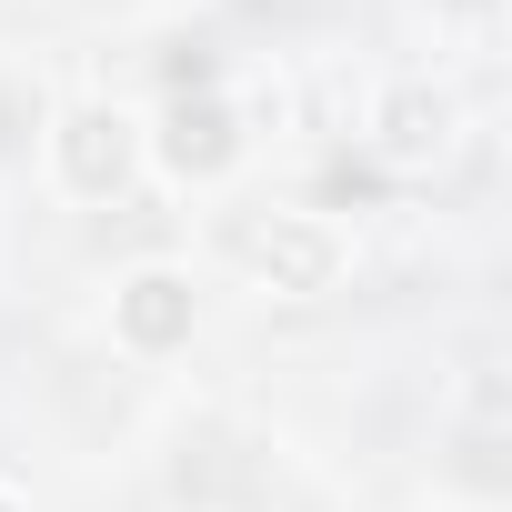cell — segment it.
I'll return each mask as SVG.
<instances>
[{"label": "cell", "instance_id": "cell-1", "mask_svg": "<svg viewBox=\"0 0 512 512\" xmlns=\"http://www.w3.org/2000/svg\"><path fill=\"white\" fill-rule=\"evenodd\" d=\"M231 262H241L251 292H272V302H322L352 251H342V231L322 211H241L231 221Z\"/></svg>", "mask_w": 512, "mask_h": 512}, {"label": "cell", "instance_id": "cell-2", "mask_svg": "<svg viewBox=\"0 0 512 512\" xmlns=\"http://www.w3.org/2000/svg\"><path fill=\"white\" fill-rule=\"evenodd\" d=\"M141 161H151L171 191H221V181L251 161V131H241V111H231L221 81H211V91H171L161 121L141 131Z\"/></svg>", "mask_w": 512, "mask_h": 512}, {"label": "cell", "instance_id": "cell-3", "mask_svg": "<svg viewBox=\"0 0 512 512\" xmlns=\"http://www.w3.org/2000/svg\"><path fill=\"white\" fill-rule=\"evenodd\" d=\"M41 141H51V181L71 201H121L141 181V121L121 101H61Z\"/></svg>", "mask_w": 512, "mask_h": 512}, {"label": "cell", "instance_id": "cell-4", "mask_svg": "<svg viewBox=\"0 0 512 512\" xmlns=\"http://www.w3.org/2000/svg\"><path fill=\"white\" fill-rule=\"evenodd\" d=\"M452 151H462V101L442 81H392L372 101V161L392 181H432Z\"/></svg>", "mask_w": 512, "mask_h": 512}, {"label": "cell", "instance_id": "cell-5", "mask_svg": "<svg viewBox=\"0 0 512 512\" xmlns=\"http://www.w3.org/2000/svg\"><path fill=\"white\" fill-rule=\"evenodd\" d=\"M191 332H201V282L181 262H131L111 282V342L131 362H171Z\"/></svg>", "mask_w": 512, "mask_h": 512}, {"label": "cell", "instance_id": "cell-6", "mask_svg": "<svg viewBox=\"0 0 512 512\" xmlns=\"http://www.w3.org/2000/svg\"><path fill=\"white\" fill-rule=\"evenodd\" d=\"M0 512H21V492H11V482H0Z\"/></svg>", "mask_w": 512, "mask_h": 512}]
</instances>
